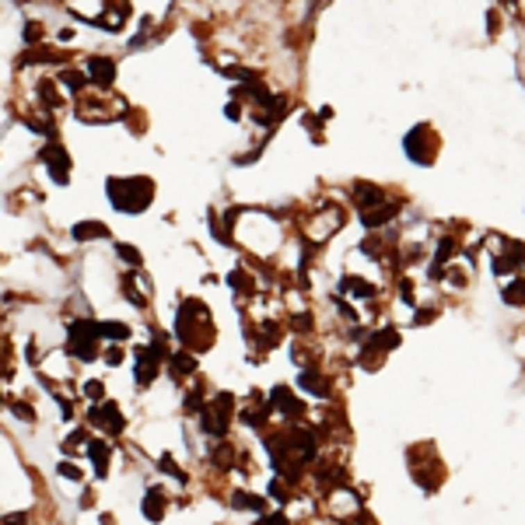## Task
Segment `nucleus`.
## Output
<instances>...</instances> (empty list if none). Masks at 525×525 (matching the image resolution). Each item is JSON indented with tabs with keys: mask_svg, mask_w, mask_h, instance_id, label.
I'll return each instance as SVG.
<instances>
[{
	"mask_svg": "<svg viewBox=\"0 0 525 525\" xmlns=\"http://www.w3.org/2000/svg\"><path fill=\"white\" fill-rule=\"evenodd\" d=\"M88 456H95V466H99V476H102V473H106V456H109V449H106L102 442H92Z\"/></svg>",
	"mask_w": 525,
	"mask_h": 525,
	"instance_id": "423d86ee",
	"label": "nucleus"
},
{
	"mask_svg": "<svg viewBox=\"0 0 525 525\" xmlns=\"http://www.w3.org/2000/svg\"><path fill=\"white\" fill-rule=\"evenodd\" d=\"M74 235H77V238H102V235H109V231H106V224H77Z\"/></svg>",
	"mask_w": 525,
	"mask_h": 525,
	"instance_id": "39448f33",
	"label": "nucleus"
},
{
	"mask_svg": "<svg viewBox=\"0 0 525 525\" xmlns=\"http://www.w3.org/2000/svg\"><path fill=\"white\" fill-rule=\"evenodd\" d=\"M274 399H277V410H281V413H301V403H298L288 389H274Z\"/></svg>",
	"mask_w": 525,
	"mask_h": 525,
	"instance_id": "7ed1b4c3",
	"label": "nucleus"
},
{
	"mask_svg": "<svg viewBox=\"0 0 525 525\" xmlns=\"http://www.w3.org/2000/svg\"><path fill=\"white\" fill-rule=\"evenodd\" d=\"M161 511H165V501H161V494H158V490H151V494L144 497V515H151V522H158V518H161Z\"/></svg>",
	"mask_w": 525,
	"mask_h": 525,
	"instance_id": "20e7f679",
	"label": "nucleus"
},
{
	"mask_svg": "<svg viewBox=\"0 0 525 525\" xmlns=\"http://www.w3.org/2000/svg\"><path fill=\"white\" fill-rule=\"evenodd\" d=\"M60 473H63V476H70V480H77V476H81V473H77L74 466H67V462H60Z\"/></svg>",
	"mask_w": 525,
	"mask_h": 525,
	"instance_id": "1a4fd4ad",
	"label": "nucleus"
},
{
	"mask_svg": "<svg viewBox=\"0 0 525 525\" xmlns=\"http://www.w3.org/2000/svg\"><path fill=\"white\" fill-rule=\"evenodd\" d=\"M84 392H88V396H102V385H99V382H88Z\"/></svg>",
	"mask_w": 525,
	"mask_h": 525,
	"instance_id": "9d476101",
	"label": "nucleus"
},
{
	"mask_svg": "<svg viewBox=\"0 0 525 525\" xmlns=\"http://www.w3.org/2000/svg\"><path fill=\"white\" fill-rule=\"evenodd\" d=\"M301 385H305V389H312V392H319V396H326V385H322L319 372H305V375H301Z\"/></svg>",
	"mask_w": 525,
	"mask_h": 525,
	"instance_id": "0eeeda50",
	"label": "nucleus"
},
{
	"mask_svg": "<svg viewBox=\"0 0 525 525\" xmlns=\"http://www.w3.org/2000/svg\"><path fill=\"white\" fill-rule=\"evenodd\" d=\"M154 186L147 179H112L109 183V197L116 203V210H126V214H137L147 207Z\"/></svg>",
	"mask_w": 525,
	"mask_h": 525,
	"instance_id": "f257e3e1",
	"label": "nucleus"
},
{
	"mask_svg": "<svg viewBox=\"0 0 525 525\" xmlns=\"http://www.w3.org/2000/svg\"><path fill=\"white\" fill-rule=\"evenodd\" d=\"M88 74H92L99 84H109L116 70H112V63H109V60H92V63H88Z\"/></svg>",
	"mask_w": 525,
	"mask_h": 525,
	"instance_id": "f03ea898",
	"label": "nucleus"
},
{
	"mask_svg": "<svg viewBox=\"0 0 525 525\" xmlns=\"http://www.w3.org/2000/svg\"><path fill=\"white\" fill-rule=\"evenodd\" d=\"M343 284H347V288H354V294H358V298H368V294H372V284H365V281H343Z\"/></svg>",
	"mask_w": 525,
	"mask_h": 525,
	"instance_id": "6e6552de",
	"label": "nucleus"
}]
</instances>
